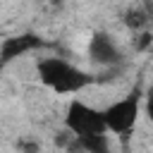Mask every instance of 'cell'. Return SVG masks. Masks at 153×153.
I'll return each mask as SVG.
<instances>
[{"label": "cell", "mask_w": 153, "mask_h": 153, "mask_svg": "<svg viewBox=\"0 0 153 153\" xmlns=\"http://www.w3.org/2000/svg\"><path fill=\"white\" fill-rule=\"evenodd\" d=\"M79 148H84L86 153H112L110 151V139L108 134H93V136H74L72 139Z\"/></svg>", "instance_id": "6"}, {"label": "cell", "mask_w": 153, "mask_h": 153, "mask_svg": "<svg viewBox=\"0 0 153 153\" xmlns=\"http://www.w3.org/2000/svg\"><path fill=\"white\" fill-rule=\"evenodd\" d=\"M17 146H19V148H24V151H26V153H36V151H38V148H41V146H38V143H29V141H19V143H17Z\"/></svg>", "instance_id": "10"}, {"label": "cell", "mask_w": 153, "mask_h": 153, "mask_svg": "<svg viewBox=\"0 0 153 153\" xmlns=\"http://www.w3.org/2000/svg\"><path fill=\"white\" fill-rule=\"evenodd\" d=\"M143 108H146L148 120L153 122V84H151V88H148V93H146V103H143Z\"/></svg>", "instance_id": "9"}, {"label": "cell", "mask_w": 153, "mask_h": 153, "mask_svg": "<svg viewBox=\"0 0 153 153\" xmlns=\"http://www.w3.org/2000/svg\"><path fill=\"white\" fill-rule=\"evenodd\" d=\"M53 2H60V0H53Z\"/></svg>", "instance_id": "11"}, {"label": "cell", "mask_w": 153, "mask_h": 153, "mask_svg": "<svg viewBox=\"0 0 153 153\" xmlns=\"http://www.w3.org/2000/svg\"><path fill=\"white\" fill-rule=\"evenodd\" d=\"M41 45V38L36 33H22V36H12V38H5L0 43V67H5L7 62L36 50Z\"/></svg>", "instance_id": "5"}, {"label": "cell", "mask_w": 153, "mask_h": 153, "mask_svg": "<svg viewBox=\"0 0 153 153\" xmlns=\"http://www.w3.org/2000/svg\"><path fill=\"white\" fill-rule=\"evenodd\" d=\"M153 43V38H151V33H141L139 38H136V43H134V48L136 50H146L148 45Z\"/></svg>", "instance_id": "8"}, {"label": "cell", "mask_w": 153, "mask_h": 153, "mask_svg": "<svg viewBox=\"0 0 153 153\" xmlns=\"http://www.w3.org/2000/svg\"><path fill=\"white\" fill-rule=\"evenodd\" d=\"M65 129L76 139L79 136H93V134H108L103 110H96L81 100L69 103L67 115H65Z\"/></svg>", "instance_id": "3"}, {"label": "cell", "mask_w": 153, "mask_h": 153, "mask_svg": "<svg viewBox=\"0 0 153 153\" xmlns=\"http://www.w3.org/2000/svg\"><path fill=\"white\" fill-rule=\"evenodd\" d=\"M88 57L96 65H100V67H120L124 62V55H122L120 45L105 31H96L91 36V41H88Z\"/></svg>", "instance_id": "4"}, {"label": "cell", "mask_w": 153, "mask_h": 153, "mask_svg": "<svg viewBox=\"0 0 153 153\" xmlns=\"http://www.w3.org/2000/svg\"><path fill=\"white\" fill-rule=\"evenodd\" d=\"M139 112H141V91L134 88L131 93H127L124 98L110 103L105 110H103V117H105V127L108 131L112 134H129L136 122H139Z\"/></svg>", "instance_id": "2"}, {"label": "cell", "mask_w": 153, "mask_h": 153, "mask_svg": "<svg viewBox=\"0 0 153 153\" xmlns=\"http://www.w3.org/2000/svg\"><path fill=\"white\" fill-rule=\"evenodd\" d=\"M38 79L43 81V86H48L50 91L67 96V93H79L86 86H91L96 81V76H91L88 72L79 69L76 65L62 60V57H43L36 65Z\"/></svg>", "instance_id": "1"}, {"label": "cell", "mask_w": 153, "mask_h": 153, "mask_svg": "<svg viewBox=\"0 0 153 153\" xmlns=\"http://www.w3.org/2000/svg\"><path fill=\"white\" fill-rule=\"evenodd\" d=\"M146 22H148V14L143 10H131V12H127V19H124V24L131 29H141Z\"/></svg>", "instance_id": "7"}]
</instances>
